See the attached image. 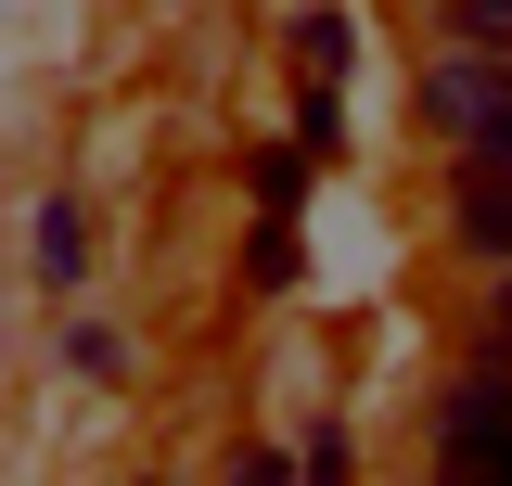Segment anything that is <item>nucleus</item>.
I'll list each match as a JSON object with an SVG mask.
<instances>
[{"mask_svg":"<svg viewBox=\"0 0 512 486\" xmlns=\"http://www.w3.org/2000/svg\"><path fill=\"white\" fill-rule=\"evenodd\" d=\"M474 346H512V269L474 282Z\"/></svg>","mask_w":512,"mask_h":486,"instance_id":"6e6552de","label":"nucleus"},{"mask_svg":"<svg viewBox=\"0 0 512 486\" xmlns=\"http://www.w3.org/2000/svg\"><path fill=\"white\" fill-rule=\"evenodd\" d=\"M423 461L461 486H512V346H474L423 397Z\"/></svg>","mask_w":512,"mask_h":486,"instance_id":"f03ea898","label":"nucleus"},{"mask_svg":"<svg viewBox=\"0 0 512 486\" xmlns=\"http://www.w3.org/2000/svg\"><path fill=\"white\" fill-rule=\"evenodd\" d=\"M410 116H423V141L448 167H512V52L436 26L423 64H410Z\"/></svg>","mask_w":512,"mask_h":486,"instance_id":"f257e3e1","label":"nucleus"},{"mask_svg":"<svg viewBox=\"0 0 512 486\" xmlns=\"http://www.w3.org/2000/svg\"><path fill=\"white\" fill-rule=\"evenodd\" d=\"M103 243H90V192H26V282L39 295H90Z\"/></svg>","mask_w":512,"mask_h":486,"instance_id":"20e7f679","label":"nucleus"},{"mask_svg":"<svg viewBox=\"0 0 512 486\" xmlns=\"http://www.w3.org/2000/svg\"><path fill=\"white\" fill-rule=\"evenodd\" d=\"M346 77H359V13L346 0H308L295 13V141H308L320 167L346 154V103H359Z\"/></svg>","mask_w":512,"mask_h":486,"instance_id":"7ed1b4c3","label":"nucleus"},{"mask_svg":"<svg viewBox=\"0 0 512 486\" xmlns=\"http://www.w3.org/2000/svg\"><path fill=\"white\" fill-rule=\"evenodd\" d=\"M244 295H308V243H295V218H256V243H244Z\"/></svg>","mask_w":512,"mask_h":486,"instance_id":"0eeeda50","label":"nucleus"},{"mask_svg":"<svg viewBox=\"0 0 512 486\" xmlns=\"http://www.w3.org/2000/svg\"><path fill=\"white\" fill-rule=\"evenodd\" d=\"M52 346H64V371H77V384H128V371H141V333H128L116 307H77V295H64Z\"/></svg>","mask_w":512,"mask_h":486,"instance_id":"39448f33","label":"nucleus"},{"mask_svg":"<svg viewBox=\"0 0 512 486\" xmlns=\"http://www.w3.org/2000/svg\"><path fill=\"white\" fill-rule=\"evenodd\" d=\"M244 192H256V218H308V192H320V154L308 141H269L244 167Z\"/></svg>","mask_w":512,"mask_h":486,"instance_id":"423d86ee","label":"nucleus"}]
</instances>
